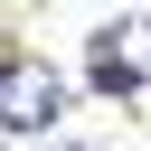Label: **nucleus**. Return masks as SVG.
Wrapping results in <instances>:
<instances>
[{
  "label": "nucleus",
  "instance_id": "1",
  "mask_svg": "<svg viewBox=\"0 0 151 151\" xmlns=\"http://www.w3.org/2000/svg\"><path fill=\"white\" fill-rule=\"evenodd\" d=\"M57 113H66V76H57L47 57L0 66V132H47Z\"/></svg>",
  "mask_w": 151,
  "mask_h": 151
},
{
  "label": "nucleus",
  "instance_id": "2",
  "mask_svg": "<svg viewBox=\"0 0 151 151\" xmlns=\"http://www.w3.org/2000/svg\"><path fill=\"white\" fill-rule=\"evenodd\" d=\"M85 85H104V94L151 85V19H113V28H94V47H85Z\"/></svg>",
  "mask_w": 151,
  "mask_h": 151
}]
</instances>
